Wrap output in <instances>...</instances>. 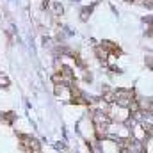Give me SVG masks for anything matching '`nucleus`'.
I'll use <instances>...</instances> for the list:
<instances>
[{"label": "nucleus", "instance_id": "obj_1", "mask_svg": "<svg viewBox=\"0 0 153 153\" xmlns=\"http://www.w3.org/2000/svg\"><path fill=\"white\" fill-rule=\"evenodd\" d=\"M50 9H52V14H53V16H61L62 11H64V7H62L61 2H53V4L50 5Z\"/></svg>", "mask_w": 153, "mask_h": 153}, {"label": "nucleus", "instance_id": "obj_2", "mask_svg": "<svg viewBox=\"0 0 153 153\" xmlns=\"http://www.w3.org/2000/svg\"><path fill=\"white\" fill-rule=\"evenodd\" d=\"M7 85H9V78L0 73V87H7Z\"/></svg>", "mask_w": 153, "mask_h": 153}]
</instances>
